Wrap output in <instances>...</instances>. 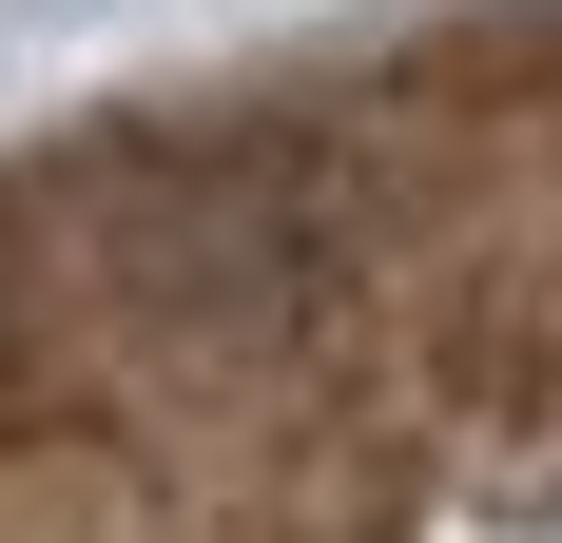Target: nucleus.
<instances>
[{"label":"nucleus","mask_w":562,"mask_h":543,"mask_svg":"<svg viewBox=\"0 0 562 543\" xmlns=\"http://www.w3.org/2000/svg\"><path fill=\"white\" fill-rule=\"evenodd\" d=\"M543 408H562V369H543Z\"/></svg>","instance_id":"nucleus-2"},{"label":"nucleus","mask_w":562,"mask_h":543,"mask_svg":"<svg viewBox=\"0 0 562 543\" xmlns=\"http://www.w3.org/2000/svg\"><path fill=\"white\" fill-rule=\"evenodd\" d=\"M0 543H214V524H194V486L136 428L40 408V428H0Z\"/></svg>","instance_id":"nucleus-1"}]
</instances>
